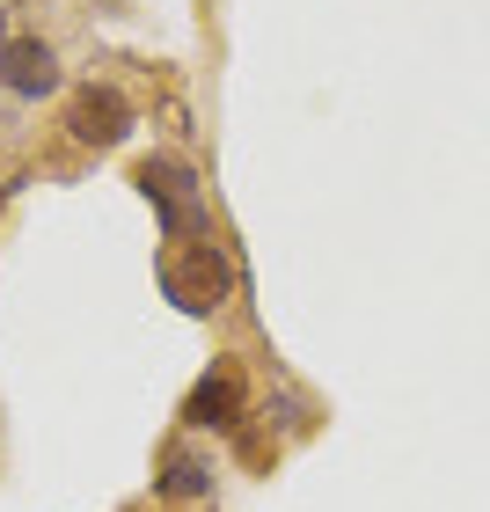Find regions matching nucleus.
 <instances>
[{"label":"nucleus","instance_id":"6","mask_svg":"<svg viewBox=\"0 0 490 512\" xmlns=\"http://www.w3.org/2000/svg\"><path fill=\"white\" fill-rule=\"evenodd\" d=\"M154 491L161 498H205V491H213V461H205V454H169V461H161V476H154Z\"/></svg>","mask_w":490,"mask_h":512},{"label":"nucleus","instance_id":"3","mask_svg":"<svg viewBox=\"0 0 490 512\" xmlns=\"http://www.w3.org/2000/svg\"><path fill=\"white\" fill-rule=\"evenodd\" d=\"M132 125H139L132 103H125L110 81H88V88H74V96H66V132H74L81 147H125Z\"/></svg>","mask_w":490,"mask_h":512},{"label":"nucleus","instance_id":"1","mask_svg":"<svg viewBox=\"0 0 490 512\" xmlns=\"http://www.w3.org/2000/svg\"><path fill=\"white\" fill-rule=\"evenodd\" d=\"M132 183L147 191V205L161 213V227H169L176 242H205V191H198V176L183 169L176 154H147Z\"/></svg>","mask_w":490,"mask_h":512},{"label":"nucleus","instance_id":"5","mask_svg":"<svg viewBox=\"0 0 490 512\" xmlns=\"http://www.w3.org/2000/svg\"><path fill=\"white\" fill-rule=\"evenodd\" d=\"M0 88L8 96H52L59 88V59H52V44H37V37H8L0 44Z\"/></svg>","mask_w":490,"mask_h":512},{"label":"nucleus","instance_id":"4","mask_svg":"<svg viewBox=\"0 0 490 512\" xmlns=\"http://www.w3.org/2000/svg\"><path fill=\"white\" fill-rule=\"evenodd\" d=\"M242 410H249L242 366H213V374L191 388V403H183V425H198V432H242Z\"/></svg>","mask_w":490,"mask_h":512},{"label":"nucleus","instance_id":"2","mask_svg":"<svg viewBox=\"0 0 490 512\" xmlns=\"http://www.w3.org/2000/svg\"><path fill=\"white\" fill-rule=\"evenodd\" d=\"M161 293L176 300L183 315H213L227 293H235V264L213 249V242H191V249H169L161 256Z\"/></svg>","mask_w":490,"mask_h":512}]
</instances>
